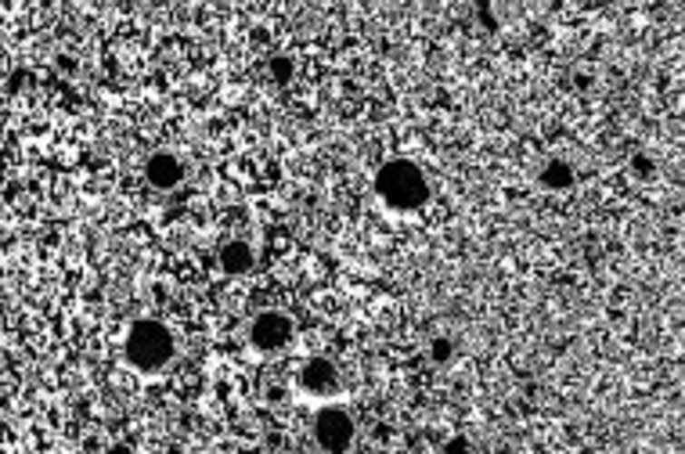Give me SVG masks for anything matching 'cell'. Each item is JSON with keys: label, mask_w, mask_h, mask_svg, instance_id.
I'll return each instance as SVG.
<instances>
[{"label": "cell", "mask_w": 685, "mask_h": 454, "mask_svg": "<svg viewBox=\"0 0 685 454\" xmlns=\"http://www.w3.org/2000/svg\"><path fill=\"white\" fill-rule=\"evenodd\" d=\"M184 177H188V166H184V159L177 155V151H152L148 159H144V180L155 188V191H173V188H181L184 184Z\"/></svg>", "instance_id": "obj_6"}, {"label": "cell", "mask_w": 685, "mask_h": 454, "mask_svg": "<svg viewBox=\"0 0 685 454\" xmlns=\"http://www.w3.org/2000/svg\"><path fill=\"white\" fill-rule=\"evenodd\" d=\"M455 357V343L447 339V335H436L433 343H429V361L433 364H447Z\"/></svg>", "instance_id": "obj_9"}, {"label": "cell", "mask_w": 685, "mask_h": 454, "mask_svg": "<svg viewBox=\"0 0 685 454\" xmlns=\"http://www.w3.org/2000/svg\"><path fill=\"white\" fill-rule=\"evenodd\" d=\"M376 195L390 213H418L429 202V180L418 162L390 159L376 173Z\"/></svg>", "instance_id": "obj_2"}, {"label": "cell", "mask_w": 685, "mask_h": 454, "mask_svg": "<svg viewBox=\"0 0 685 454\" xmlns=\"http://www.w3.org/2000/svg\"><path fill=\"white\" fill-rule=\"evenodd\" d=\"M123 357L127 364L141 372V375H159L173 364L177 357V339L173 332L155 321V317H141L127 328V339H123Z\"/></svg>", "instance_id": "obj_1"}, {"label": "cell", "mask_w": 685, "mask_h": 454, "mask_svg": "<svg viewBox=\"0 0 685 454\" xmlns=\"http://www.w3.org/2000/svg\"><path fill=\"white\" fill-rule=\"evenodd\" d=\"M170 454H191V451H170Z\"/></svg>", "instance_id": "obj_13"}, {"label": "cell", "mask_w": 685, "mask_h": 454, "mask_svg": "<svg viewBox=\"0 0 685 454\" xmlns=\"http://www.w3.org/2000/svg\"><path fill=\"white\" fill-rule=\"evenodd\" d=\"M310 437H314V448L321 454H350L354 440H357V422L347 408H321L310 422Z\"/></svg>", "instance_id": "obj_3"}, {"label": "cell", "mask_w": 685, "mask_h": 454, "mask_svg": "<svg viewBox=\"0 0 685 454\" xmlns=\"http://www.w3.org/2000/svg\"><path fill=\"white\" fill-rule=\"evenodd\" d=\"M538 184L548 188V191H566V188H573V169H570V162L548 159L545 166H542V173H538Z\"/></svg>", "instance_id": "obj_8"}, {"label": "cell", "mask_w": 685, "mask_h": 454, "mask_svg": "<svg viewBox=\"0 0 685 454\" xmlns=\"http://www.w3.org/2000/svg\"><path fill=\"white\" fill-rule=\"evenodd\" d=\"M217 267L220 275L228 278H242L257 267V249L246 242V238H228L220 249H217Z\"/></svg>", "instance_id": "obj_7"}, {"label": "cell", "mask_w": 685, "mask_h": 454, "mask_svg": "<svg viewBox=\"0 0 685 454\" xmlns=\"http://www.w3.org/2000/svg\"><path fill=\"white\" fill-rule=\"evenodd\" d=\"M631 169H639V177H653V162L646 155H635L631 159Z\"/></svg>", "instance_id": "obj_11"}, {"label": "cell", "mask_w": 685, "mask_h": 454, "mask_svg": "<svg viewBox=\"0 0 685 454\" xmlns=\"http://www.w3.org/2000/svg\"><path fill=\"white\" fill-rule=\"evenodd\" d=\"M292 339H296V321L285 310H260L246 328V343L253 346V353H264V357L289 350Z\"/></svg>", "instance_id": "obj_4"}, {"label": "cell", "mask_w": 685, "mask_h": 454, "mask_svg": "<svg viewBox=\"0 0 685 454\" xmlns=\"http://www.w3.org/2000/svg\"><path fill=\"white\" fill-rule=\"evenodd\" d=\"M271 72H274V80H289V76H292V62H289V58H274Z\"/></svg>", "instance_id": "obj_10"}, {"label": "cell", "mask_w": 685, "mask_h": 454, "mask_svg": "<svg viewBox=\"0 0 685 454\" xmlns=\"http://www.w3.org/2000/svg\"><path fill=\"white\" fill-rule=\"evenodd\" d=\"M102 454H131V448H123V444H116V448H105Z\"/></svg>", "instance_id": "obj_12"}, {"label": "cell", "mask_w": 685, "mask_h": 454, "mask_svg": "<svg viewBox=\"0 0 685 454\" xmlns=\"http://www.w3.org/2000/svg\"><path fill=\"white\" fill-rule=\"evenodd\" d=\"M296 382H299V390H303L307 397H314V401H336L339 390H343L339 368H336L328 357H310V361L299 368Z\"/></svg>", "instance_id": "obj_5"}]
</instances>
